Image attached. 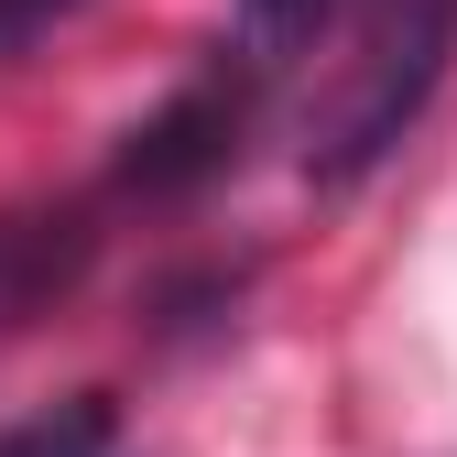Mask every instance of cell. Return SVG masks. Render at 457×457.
I'll return each mask as SVG.
<instances>
[{"label": "cell", "instance_id": "6da1fadb", "mask_svg": "<svg viewBox=\"0 0 457 457\" xmlns=\"http://www.w3.org/2000/svg\"><path fill=\"white\" fill-rule=\"evenodd\" d=\"M446 54H457V0H370V12H360V54H349V87L327 98L316 163H327V175L381 163L392 142L414 131V109L436 98Z\"/></svg>", "mask_w": 457, "mask_h": 457}, {"label": "cell", "instance_id": "7a4b0ae2", "mask_svg": "<svg viewBox=\"0 0 457 457\" xmlns=\"http://www.w3.org/2000/svg\"><path fill=\"white\" fill-rule=\"evenodd\" d=\"M240 120H251V66H207L175 109H153V120L131 131L120 186L131 196H186V186H207L218 163L240 153Z\"/></svg>", "mask_w": 457, "mask_h": 457}, {"label": "cell", "instance_id": "3957f363", "mask_svg": "<svg viewBox=\"0 0 457 457\" xmlns=\"http://www.w3.org/2000/svg\"><path fill=\"white\" fill-rule=\"evenodd\" d=\"M77 251H87V228H77V218H0V316L44 305L54 283L77 272Z\"/></svg>", "mask_w": 457, "mask_h": 457}, {"label": "cell", "instance_id": "277c9868", "mask_svg": "<svg viewBox=\"0 0 457 457\" xmlns=\"http://www.w3.org/2000/svg\"><path fill=\"white\" fill-rule=\"evenodd\" d=\"M0 457H120V425H109V403H66L44 425H12Z\"/></svg>", "mask_w": 457, "mask_h": 457}, {"label": "cell", "instance_id": "5b68a950", "mask_svg": "<svg viewBox=\"0 0 457 457\" xmlns=\"http://www.w3.org/2000/svg\"><path fill=\"white\" fill-rule=\"evenodd\" d=\"M327 22V0H240V33L251 44H295V33H316Z\"/></svg>", "mask_w": 457, "mask_h": 457}, {"label": "cell", "instance_id": "8992f818", "mask_svg": "<svg viewBox=\"0 0 457 457\" xmlns=\"http://www.w3.org/2000/svg\"><path fill=\"white\" fill-rule=\"evenodd\" d=\"M66 12H77V0H0V54H22L44 22H66Z\"/></svg>", "mask_w": 457, "mask_h": 457}]
</instances>
